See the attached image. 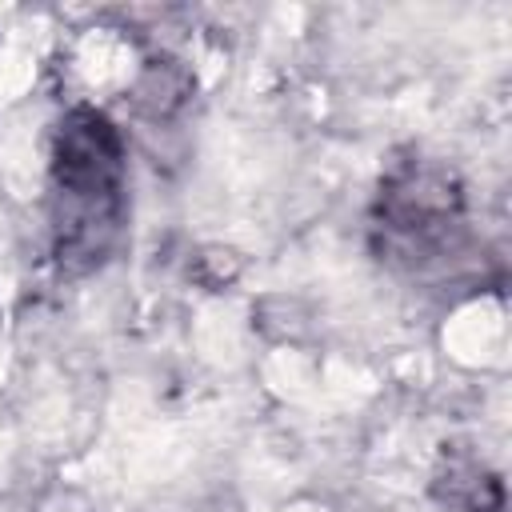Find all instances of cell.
I'll list each match as a JSON object with an SVG mask.
<instances>
[{"instance_id": "1", "label": "cell", "mask_w": 512, "mask_h": 512, "mask_svg": "<svg viewBox=\"0 0 512 512\" xmlns=\"http://www.w3.org/2000/svg\"><path fill=\"white\" fill-rule=\"evenodd\" d=\"M128 228V152L108 112L76 104L52 132L48 232L60 272L104 268Z\"/></svg>"}, {"instance_id": "2", "label": "cell", "mask_w": 512, "mask_h": 512, "mask_svg": "<svg viewBox=\"0 0 512 512\" xmlns=\"http://www.w3.org/2000/svg\"><path fill=\"white\" fill-rule=\"evenodd\" d=\"M464 236V192L444 164L408 156L384 172L372 204V244L380 260L424 272L456 256Z\"/></svg>"}]
</instances>
